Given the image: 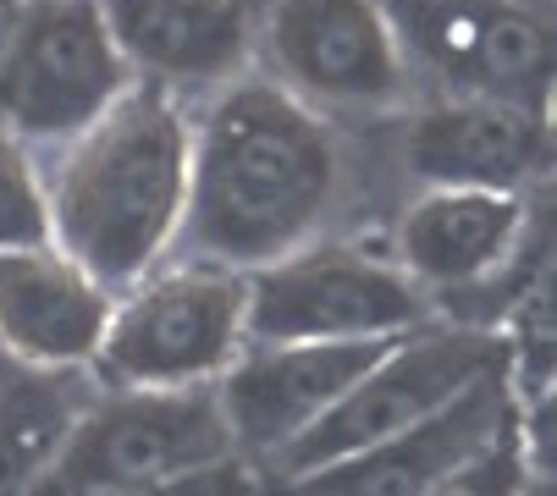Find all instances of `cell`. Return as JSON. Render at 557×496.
I'll list each match as a JSON object with an SVG mask.
<instances>
[{"mask_svg": "<svg viewBox=\"0 0 557 496\" xmlns=\"http://www.w3.org/2000/svg\"><path fill=\"white\" fill-rule=\"evenodd\" d=\"M232 469H255L237 452L226 413L210 386H100L84 402L66 447L55 452L39 491L66 496H133L172 491Z\"/></svg>", "mask_w": 557, "mask_h": 496, "instance_id": "obj_3", "label": "cell"}, {"mask_svg": "<svg viewBox=\"0 0 557 496\" xmlns=\"http://www.w3.org/2000/svg\"><path fill=\"white\" fill-rule=\"evenodd\" d=\"M519 425V402H513V364L474 375L458 386L447 402H436L425 420L409 431H397L343 463H326L304 474L293 491L314 496H425L463 485L469 474L492 469L508 452V436Z\"/></svg>", "mask_w": 557, "mask_h": 496, "instance_id": "obj_11", "label": "cell"}, {"mask_svg": "<svg viewBox=\"0 0 557 496\" xmlns=\"http://www.w3.org/2000/svg\"><path fill=\"white\" fill-rule=\"evenodd\" d=\"M244 343V271L172 255L116 287L89 375L100 386H210Z\"/></svg>", "mask_w": 557, "mask_h": 496, "instance_id": "obj_5", "label": "cell"}, {"mask_svg": "<svg viewBox=\"0 0 557 496\" xmlns=\"http://www.w3.org/2000/svg\"><path fill=\"white\" fill-rule=\"evenodd\" d=\"M414 95H481L552 116V0H381Z\"/></svg>", "mask_w": 557, "mask_h": 496, "instance_id": "obj_8", "label": "cell"}, {"mask_svg": "<svg viewBox=\"0 0 557 496\" xmlns=\"http://www.w3.org/2000/svg\"><path fill=\"white\" fill-rule=\"evenodd\" d=\"M12 7H17V0H0V23H7V12H12Z\"/></svg>", "mask_w": 557, "mask_h": 496, "instance_id": "obj_18", "label": "cell"}, {"mask_svg": "<svg viewBox=\"0 0 557 496\" xmlns=\"http://www.w3.org/2000/svg\"><path fill=\"white\" fill-rule=\"evenodd\" d=\"M194 106L133 83L84 133L45 154L50 243L111 293L177 255Z\"/></svg>", "mask_w": 557, "mask_h": 496, "instance_id": "obj_2", "label": "cell"}, {"mask_svg": "<svg viewBox=\"0 0 557 496\" xmlns=\"http://www.w3.org/2000/svg\"><path fill=\"white\" fill-rule=\"evenodd\" d=\"M530 221V194L513 188H409L381 243L431 298H458L524 255Z\"/></svg>", "mask_w": 557, "mask_h": 496, "instance_id": "obj_13", "label": "cell"}, {"mask_svg": "<svg viewBox=\"0 0 557 496\" xmlns=\"http://www.w3.org/2000/svg\"><path fill=\"white\" fill-rule=\"evenodd\" d=\"M255 72L343 127H375L414 100L381 0H244Z\"/></svg>", "mask_w": 557, "mask_h": 496, "instance_id": "obj_6", "label": "cell"}, {"mask_svg": "<svg viewBox=\"0 0 557 496\" xmlns=\"http://www.w3.org/2000/svg\"><path fill=\"white\" fill-rule=\"evenodd\" d=\"M111 298L116 293L55 243L0 248V348L17 364L89 370Z\"/></svg>", "mask_w": 557, "mask_h": 496, "instance_id": "obj_15", "label": "cell"}, {"mask_svg": "<svg viewBox=\"0 0 557 496\" xmlns=\"http://www.w3.org/2000/svg\"><path fill=\"white\" fill-rule=\"evenodd\" d=\"M404 337V331H397ZM392 337H348V343H244L237 359L215 375V397L226 431L255 469H265L298 431L354 386V375Z\"/></svg>", "mask_w": 557, "mask_h": 496, "instance_id": "obj_12", "label": "cell"}, {"mask_svg": "<svg viewBox=\"0 0 557 496\" xmlns=\"http://www.w3.org/2000/svg\"><path fill=\"white\" fill-rule=\"evenodd\" d=\"M503 364H513V343L497 337L492 325L425 320V325L404 331V337H392L321 420L309 431H298L265 463V474L298 485L314 469L343 463V458H354V452H364V447H375L397 431H409L436 402H447L458 386H469L486 370H503Z\"/></svg>", "mask_w": 557, "mask_h": 496, "instance_id": "obj_7", "label": "cell"}, {"mask_svg": "<svg viewBox=\"0 0 557 496\" xmlns=\"http://www.w3.org/2000/svg\"><path fill=\"white\" fill-rule=\"evenodd\" d=\"M100 17L133 83L188 106L255 66L244 0H100Z\"/></svg>", "mask_w": 557, "mask_h": 496, "instance_id": "obj_14", "label": "cell"}, {"mask_svg": "<svg viewBox=\"0 0 557 496\" xmlns=\"http://www.w3.org/2000/svg\"><path fill=\"white\" fill-rule=\"evenodd\" d=\"M50 243V194H45V154L0 122V248Z\"/></svg>", "mask_w": 557, "mask_h": 496, "instance_id": "obj_17", "label": "cell"}, {"mask_svg": "<svg viewBox=\"0 0 557 496\" xmlns=\"http://www.w3.org/2000/svg\"><path fill=\"white\" fill-rule=\"evenodd\" d=\"M249 343L397 337L436 320V298L364 232H321L244 271Z\"/></svg>", "mask_w": 557, "mask_h": 496, "instance_id": "obj_4", "label": "cell"}, {"mask_svg": "<svg viewBox=\"0 0 557 496\" xmlns=\"http://www.w3.org/2000/svg\"><path fill=\"white\" fill-rule=\"evenodd\" d=\"M348 127L287 95L265 72H237L194 100L188 210L177 255L255 271L337 232L354 194Z\"/></svg>", "mask_w": 557, "mask_h": 496, "instance_id": "obj_1", "label": "cell"}, {"mask_svg": "<svg viewBox=\"0 0 557 496\" xmlns=\"http://www.w3.org/2000/svg\"><path fill=\"white\" fill-rule=\"evenodd\" d=\"M386 133V165L404 188H513L530 194L546 177L552 116L481 95H414L375 122Z\"/></svg>", "mask_w": 557, "mask_h": 496, "instance_id": "obj_10", "label": "cell"}, {"mask_svg": "<svg viewBox=\"0 0 557 496\" xmlns=\"http://www.w3.org/2000/svg\"><path fill=\"white\" fill-rule=\"evenodd\" d=\"M0 370H7V348H0Z\"/></svg>", "mask_w": 557, "mask_h": 496, "instance_id": "obj_19", "label": "cell"}, {"mask_svg": "<svg viewBox=\"0 0 557 496\" xmlns=\"http://www.w3.org/2000/svg\"><path fill=\"white\" fill-rule=\"evenodd\" d=\"M89 397V370H45L7 359L0 370V496L39 491Z\"/></svg>", "mask_w": 557, "mask_h": 496, "instance_id": "obj_16", "label": "cell"}, {"mask_svg": "<svg viewBox=\"0 0 557 496\" xmlns=\"http://www.w3.org/2000/svg\"><path fill=\"white\" fill-rule=\"evenodd\" d=\"M133 89L100 0H17L0 23V122L39 154Z\"/></svg>", "mask_w": 557, "mask_h": 496, "instance_id": "obj_9", "label": "cell"}]
</instances>
